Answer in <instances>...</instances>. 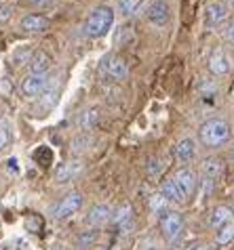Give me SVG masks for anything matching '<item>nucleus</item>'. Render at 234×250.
Instances as JSON below:
<instances>
[{"instance_id": "nucleus-1", "label": "nucleus", "mask_w": 234, "mask_h": 250, "mask_svg": "<svg viewBox=\"0 0 234 250\" xmlns=\"http://www.w3.org/2000/svg\"><path fill=\"white\" fill-rule=\"evenodd\" d=\"M114 25V11L112 6H106L101 4L97 6L89 19L85 21V36L89 38H99V36H106V34L112 30Z\"/></svg>"}, {"instance_id": "nucleus-2", "label": "nucleus", "mask_w": 234, "mask_h": 250, "mask_svg": "<svg viewBox=\"0 0 234 250\" xmlns=\"http://www.w3.org/2000/svg\"><path fill=\"white\" fill-rule=\"evenodd\" d=\"M198 137H201V143L205 147H222L230 139V126H228V122L213 118V120H207L201 126Z\"/></svg>"}, {"instance_id": "nucleus-3", "label": "nucleus", "mask_w": 234, "mask_h": 250, "mask_svg": "<svg viewBox=\"0 0 234 250\" xmlns=\"http://www.w3.org/2000/svg\"><path fill=\"white\" fill-rule=\"evenodd\" d=\"M158 223H161V231H163V235H164V240L167 242L180 240V235L184 231V217L180 212L167 210L161 219H158Z\"/></svg>"}, {"instance_id": "nucleus-4", "label": "nucleus", "mask_w": 234, "mask_h": 250, "mask_svg": "<svg viewBox=\"0 0 234 250\" xmlns=\"http://www.w3.org/2000/svg\"><path fill=\"white\" fill-rule=\"evenodd\" d=\"M82 206V196L78 191H70L66 198H61L57 204L53 208V219L57 221H64L68 217H72L74 212H78Z\"/></svg>"}, {"instance_id": "nucleus-5", "label": "nucleus", "mask_w": 234, "mask_h": 250, "mask_svg": "<svg viewBox=\"0 0 234 250\" xmlns=\"http://www.w3.org/2000/svg\"><path fill=\"white\" fill-rule=\"evenodd\" d=\"M49 82L51 80L47 74H30V76H25L22 82V93L25 97H38L49 88Z\"/></svg>"}, {"instance_id": "nucleus-6", "label": "nucleus", "mask_w": 234, "mask_h": 250, "mask_svg": "<svg viewBox=\"0 0 234 250\" xmlns=\"http://www.w3.org/2000/svg\"><path fill=\"white\" fill-rule=\"evenodd\" d=\"M101 69L114 80H125L129 76V67L125 63V59L118 57V55H108V57H104V61H101Z\"/></svg>"}, {"instance_id": "nucleus-7", "label": "nucleus", "mask_w": 234, "mask_h": 250, "mask_svg": "<svg viewBox=\"0 0 234 250\" xmlns=\"http://www.w3.org/2000/svg\"><path fill=\"white\" fill-rule=\"evenodd\" d=\"M173 179L177 181V185H180V189L184 191L186 200L194 196V191H196V187H198V177H196L194 170L188 168V166H184V168H180V170L175 172Z\"/></svg>"}, {"instance_id": "nucleus-8", "label": "nucleus", "mask_w": 234, "mask_h": 250, "mask_svg": "<svg viewBox=\"0 0 234 250\" xmlns=\"http://www.w3.org/2000/svg\"><path fill=\"white\" fill-rule=\"evenodd\" d=\"M146 17H148V21L152 25H164L169 21V17H171V9H169V4L164 2V0H154V2L148 6Z\"/></svg>"}, {"instance_id": "nucleus-9", "label": "nucleus", "mask_w": 234, "mask_h": 250, "mask_svg": "<svg viewBox=\"0 0 234 250\" xmlns=\"http://www.w3.org/2000/svg\"><path fill=\"white\" fill-rule=\"evenodd\" d=\"M112 214L114 212L108 204H97L91 208V212H89V217H87V223L93 227H101V225H106L108 221H112Z\"/></svg>"}, {"instance_id": "nucleus-10", "label": "nucleus", "mask_w": 234, "mask_h": 250, "mask_svg": "<svg viewBox=\"0 0 234 250\" xmlns=\"http://www.w3.org/2000/svg\"><path fill=\"white\" fill-rule=\"evenodd\" d=\"M175 158L180 160L182 164H190L192 160L196 158V141L194 139H190V137L182 139L175 147Z\"/></svg>"}, {"instance_id": "nucleus-11", "label": "nucleus", "mask_w": 234, "mask_h": 250, "mask_svg": "<svg viewBox=\"0 0 234 250\" xmlns=\"http://www.w3.org/2000/svg\"><path fill=\"white\" fill-rule=\"evenodd\" d=\"M228 4L226 2H211L207 6V11H205V19H207L209 25H217L228 19Z\"/></svg>"}, {"instance_id": "nucleus-12", "label": "nucleus", "mask_w": 234, "mask_h": 250, "mask_svg": "<svg viewBox=\"0 0 234 250\" xmlns=\"http://www.w3.org/2000/svg\"><path fill=\"white\" fill-rule=\"evenodd\" d=\"M51 65H53V59L45 51H34L30 63H27L30 74H47L51 69Z\"/></svg>"}, {"instance_id": "nucleus-13", "label": "nucleus", "mask_w": 234, "mask_h": 250, "mask_svg": "<svg viewBox=\"0 0 234 250\" xmlns=\"http://www.w3.org/2000/svg\"><path fill=\"white\" fill-rule=\"evenodd\" d=\"M112 223L122 227V229L133 225V206H131V202H122L118 208H116L114 214H112Z\"/></svg>"}, {"instance_id": "nucleus-14", "label": "nucleus", "mask_w": 234, "mask_h": 250, "mask_svg": "<svg viewBox=\"0 0 234 250\" xmlns=\"http://www.w3.org/2000/svg\"><path fill=\"white\" fill-rule=\"evenodd\" d=\"M209 69H211V74H215V76H226L230 72L228 55H226L224 51H215L211 55V59H209Z\"/></svg>"}, {"instance_id": "nucleus-15", "label": "nucleus", "mask_w": 234, "mask_h": 250, "mask_svg": "<svg viewBox=\"0 0 234 250\" xmlns=\"http://www.w3.org/2000/svg\"><path fill=\"white\" fill-rule=\"evenodd\" d=\"M19 27H22L23 32H45L49 30V19L43 17V15H25L22 19V23H19Z\"/></svg>"}, {"instance_id": "nucleus-16", "label": "nucleus", "mask_w": 234, "mask_h": 250, "mask_svg": "<svg viewBox=\"0 0 234 250\" xmlns=\"http://www.w3.org/2000/svg\"><path fill=\"white\" fill-rule=\"evenodd\" d=\"M161 193L167 198V202H173V204H184L186 202V196H184V191L180 189V185H177L175 179L164 181L163 187H161Z\"/></svg>"}, {"instance_id": "nucleus-17", "label": "nucleus", "mask_w": 234, "mask_h": 250, "mask_svg": "<svg viewBox=\"0 0 234 250\" xmlns=\"http://www.w3.org/2000/svg\"><path fill=\"white\" fill-rule=\"evenodd\" d=\"M232 210L228 206H217V208H213V212L209 214V225L213 227V229H222V227H226L232 221Z\"/></svg>"}, {"instance_id": "nucleus-18", "label": "nucleus", "mask_w": 234, "mask_h": 250, "mask_svg": "<svg viewBox=\"0 0 234 250\" xmlns=\"http://www.w3.org/2000/svg\"><path fill=\"white\" fill-rule=\"evenodd\" d=\"M78 172H80V164L78 162L59 164L57 168H55V181H57V183H68V181H72Z\"/></svg>"}, {"instance_id": "nucleus-19", "label": "nucleus", "mask_w": 234, "mask_h": 250, "mask_svg": "<svg viewBox=\"0 0 234 250\" xmlns=\"http://www.w3.org/2000/svg\"><path fill=\"white\" fill-rule=\"evenodd\" d=\"M148 206H150V212H152L154 217H158V219L169 210V202H167V198H164L163 193H154V196H150Z\"/></svg>"}, {"instance_id": "nucleus-20", "label": "nucleus", "mask_w": 234, "mask_h": 250, "mask_svg": "<svg viewBox=\"0 0 234 250\" xmlns=\"http://www.w3.org/2000/svg\"><path fill=\"white\" fill-rule=\"evenodd\" d=\"M203 172H205V177H207V179H215L219 172H222V160L207 158L203 162Z\"/></svg>"}, {"instance_id": "nucleus-21", "label": "nucleus", "mask_w": 234, "mask_h": 250, "mask_svg": "<svg viewBox=\"0 0 234 250\" xmlns=\"http://www.w3.org/2000/svg\"><path fill=\"white\" fill-rule=\"evenodd\" d=\"M230 242H234V223H228L226 227L217 229V233H215L217 246H226V244H230Z\"/></svg>"}, {"instance_id": "nucleus-22", "label": "nucleus", "mask_w": 234, "mask_h": 250, "mask_svg": "<svg viewBox=\"0 0 234 250\" xmlns=\"http://www.w3.org/2000/svg\"><path fill=\"white\" fill-rule=\"evenodd\" d=\"M141 6V0H118V9L122 15H133Z\"/></svg>"}, {"instance_id": "nucleus-23", "label": "nucleus", "mask_w": 234, "mask_h": 250, "mask_svg": "<svg viewBox=\"0 0 234 250\" xmlns=\"http://www.w3.org/2000/svg\"><path fill=\"white\" fill-rule=\"evenodd\" d=\"M95 240H97V231H93V229H87V231H82L78 235V248H89L95 244Z\"/></svg>"}, {"instance_id": "nucleus-24", "label": "nucleus", "mask_w": 234, "mask_h": 250, "mask_svg": "<svg viewBox=\"0 0 234 250\" xmlns=\"http://www.w3.org/2000/svg\"><path fill=\"white\" fill-rule=\"evenodd\" d=\"M95 122H97V112L95 109H91V112H85L80 118V128L82 130H91L95 126Z\"/></svg>"}, {"instance_id": "nucleus-25", "label": "nucleus", "mask_w": 234, "mask_h": 250, "mask_svg": "<svg viewBox=\"0 0 234 250\" xmlns=\"http://www.w3.org/2000/svg\"><path fill=\"white\" fill-rule=\"evenodd\" d=\"M163 168H164V164L161 162V160L152 158L148 162V177L150 179H158V177H161V172H163Z\"/></svg>"}, {"instance_id": "nucleus-26", "label": "nucleus", "mask_w": 234, "mask_h": 250, "mask_svg": "<svg viewBox=\"0 0 234 250\" xmlns=\"http://www.w3.org/2000/svg\"><path fill=\"white\" fill-rule=\"evenodd\" d=\"M11 141V130H9V124L6 122H0V151H2L6 145Z\"/></svg>"}, {"instance_id": "nucleus-27", "label": "nucleus", "mask_w": 234, "mask_h": 250, "mask_svg": "<svg viewBox=\"0 0 234 250\" xmlns=\"http://www.w3.org/2000/svg\"><path fill=\"white\" fill-rule=\"evenodd\" d=\"M34 160H43V166H49L51 164V149L49 147H40L36 154H34Z\"/></svg>"}, {"instance_id": "nucleus-28", "label": "nucleus", "mask_w": 234, "mask_h": 250, "mask_svg": "<svg viewBox=\"0 0 234 250\" xmlns=\"http://www.w3.org/2000/svg\"><path fill=\"white\" fill-rule=\"evenodd\" d=\"M137 250H158V244L154 238H143L140 242V246H137Z\"/></svg>"}, {"instance_id": "nucleus-29", "label": "nucleus", "mask_w": 234, "mask_h": 250, "mask_svg": "<svg viewBox=\"0 0 234 250\" xmlns=\"http://www.w3.org/2000/svg\"><path fill=\"white\" fill-rule=\"evenodd\" d=\"M11 17V6H0V21H6Z\"/></svg>"}, {"instance_id": "nucleus-30", "label": "nucleus", "mask_w": 234, "mask_h": 250, "mask_svg": "<svg viewBox=\"0 0 234 250\" xmlns=\"http://www.w3.org/2000/svg\"><path fill=\"white\" fill-rule=\"evenodd\" d=\"M188 250H211L209 244H203V242H196V244H192Z\"/></svg>"}, {"instance_id": "nucleus-31", "label": "nucleus", "mask_w": 234, "mask_h": 250, "mask_svg": "<svg viewBox=\"0 0 234 250\" xmlns=\"http://www.w3.org/2000/svg\"><path fill=\"white\" fill-rule=\"evenodd\" d=\"M226 36H228V40H232L234 42V19L230 21V25H228V30H226Z\"/></svg>"}, {"instance_id": "nucleus-32", "label": "nucleus", "mask_w": 234, "mask_h": 250, "mask_svg": "<svg viewBox=\"0 0 234 250\" xmlns=\"http://www.w3.org/2000/svg\"><path fill=\"white\" fill-rule=\"evenodd\" d=\"M32 4H36V6H47V4H51L53 0H30Z\"/></svg>"}, {"instance_id": "nucleus-33", "label": "nucleus", "mask_w": 234, "mask_h": 250, "mask_svg": "<svg viewBox=\"0 0 234 250\" xmlns=\"http://www.w3.org/2000/svg\"><path fill=\"white\" fill-rule=\"evenodd\" d=\"M53 250H72V248H68V246H55Z\"/></svg>"}, {"instance_id": "nucleus-34", "label": "nucleus", "mask_w": 234, "mask_h": 250, "mask_svg": "<svg viewBox=\"0 0 234 250\" xmlns=\"http://www.w3.org/2000/svg\"><path fill=\"white\" fill-rule=\"evenodd\" d=\"M226 2H230V4H234V0H226Z\"/></svg>"}, {"instance_id": "nucleus-35", "label": "nucleus", "mask_w": 234, "mask_h": 250, "mask_svg": "<svg viewBox=\"0 0 234 250\" xmlns=\"http://www.w3.org/2000/svg\"><path fill=\"white\" fill-rule=\"evenodd\" d=\"M232 158H234V147H232Z\"/></svg>"}]
</instances>
